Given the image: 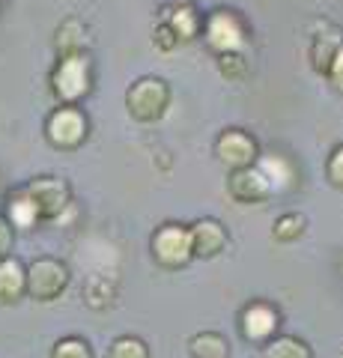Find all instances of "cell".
<instances>
[{
	"label": "cell",
	"mask_w": 343,
	"mask_h": 358,
	"mask_svg": "<svg viewBox=\"0 0 343 358\" xmlns=\"http://www.w3.org/2000/svg\"><path fill=\"white\" fill-rule=\"evenodd\" d=\"M305 227H307L305 215H298V212H284V215L275 221L272 236H275V242H281V245H293V242H298L305 236Z\"/></svg>",
	"instance_id": "ffe728a7"
},
{
	"label": "cell",
	"mask_w": 343,
	"mask_h": 358,
	"mask_svg": "<svg viewBox=\"0 0 343 358\" xmlns=\"http://www.w3.org/2000/svg\"><path fill=\"white\" fill-rule=\"evenodd\" d=\"M87 42V27L81 24L78 18H66L63 24L57 27V36H54V45H57V54H78L84 51Z\"/></svg>",
	"instance_id": "d6986e66"
},
{
	"label": "cell",
	"mask_w": 343,
	"mask_h": 358,
	"mask_svg": "<svg viewBox=\"0 0 343 358\" xmlns=\"http://www.w3.org/2000/svg\"><path fill=\"white\" fill-rule=\"evenodd\" d=\"M90 134V120L78 105L54 108L45 120V138L57 150H78Z\"/></svg>",
	"instance_id": "3957f363"
},
{
	"label": "cell",
	"mask_w": 343,
	"mask_h": 358,
	"mask_svg": "<svg viewBox=\"0 0 343 358\" xmlns=\"http://www.w3.org/2000/svg\"><path fill=\"white\" fill-rule=\"evenodd\" d=\"M218 69L227 81H245L248 75V60L242 51H227V54H218Z\"/></svg>",
	"instance_id": "7402d4cb"
},
{
	"label": "cell",
	"mask_w": 343,
	"mask_h": 358,
	"mask_svg": "<svg viewBox=\"0 0 343 358\" xmlns=\"http://www.w3.org/2000/svg\"><path fill=\"white\" fill-rule=\"evenodd\" d=\"M343 51V33L331 24H323V30L314 33V42H311V66L314 72L319 75H328L331 63L337 60V54Z\"/></svg>",
	"instance_id": "4fadbf2b"
},
{
	"label": "cell",
	"mask_w": 343,
	"mask_h": 358,
	"mask_svg": "<svg viewBox=\"0 0 343 358\" xmlns=\"http://www.w3.org/2000/svg\"><path fill=\"white\" fill-rule=\"evenodd\" d=\"M203 36L215 54L242 51L245 48V21H242L233 9H215V13H209L203 21Z\"/></svg>",
	"instance_id": "8992f818"
},
{
	"label": "cell",
	"mask_w": 343,
	"mask_h": 358,
	"mask_svg": "<svg viewBox=\"0 0 343 358\" xmlns=\"http://www.w3.org/2000/svg\"><path fill=\"white\" fill-rule=\"evenodd\" d=\"M51 358H93V350L84 338H75L72 334V338H60L54 343Z\"/></svg>",
	"instance_id": "cb8c5ba5"
},
{
	"label": "cell",
	"mask_w": 343,
	"mask_h": 358,
	"mask_svg": "<svg viewBox=\"0 0 343 358\" xmlns=\"http://www.w3.org/2000/svg\"><path fill=\"white\" fill-rule=\"evenodd\" d=\"M152 257L156 263L164 268H182L194 260V248H191V233L182 224H161V227L152 233Z\"/></svg>",
	"instance_id": "5b68a950"
},
{
	"label": "cell",
	"mask_w": 343,
	"mask_h": 358,
	"mask_svg": "<svg viewBox=\"0 0 343 358\" xmlns=\"http://www.w3.org/2000/svg\"><path fill=\"white\" fill-rule=\"evenodd\" d=\"M188 233H191V248H194V257L200 260H212L221 251L227 248V227L221 224L218 218H197L194 224H188Z\"/></svg>",
	"instance_id": "8fae6325"
},
{
	"label": "cell",
	"mask_w": 343,
	"mask_h": 358,
	"mask_svg": "<svg viewBox=\"0 0 343 358\" xmlns=\"http://www.w3.org/2000/svg\"><path fill=\"white\" fill-rule=\"evenodd\" d=\"M108 358H149V346L135 334H123L110 343Z\"/></svg>",
	"instance_id": "44dd1931"
},
{
	"label": "cell",
	"mask_w": 343,
	"mask_h": 358,
	"mask_svg": "<svg viewBox=\"0 0 343 358\" xmlns=\"http://www.w3.org/2000/svg\"><path fill=\"white\" fill-rule=\"evenodd\" d=\"M84 299L93 310H102L114 301V287L108 284V278H90V284L84 289Z\"/></svg>",
	"instance_id": "603a6c76"
},
{
	"label": "cell",
	"mask_w": 343,
	"mask_h": 358,
	"mask_svg": "<svg viewBox=\"0 0 343 358\" xmlns=\"http://www.w3.org/2000/svg\"><path fill=\"white\" fill-rule=\"evenodd\" d=\"M6 218L13 221V227H18V230H33L42 215H39V206L33 203V197L24 192V188H18V192L9 197Z\"/></svg>",
	"instance_id": "9a60e30c"
},
{
	"label": "cell",
	"mask_w": 343,
	"mask_h": 358,
	"mask_svg": "<svg viewBox=\"0 0 343 358\" xmlns=\"http://www.w3.org/2000/svg\"><path fill=\"white\" fill-rule=\"evenodd\" d=\"M215 155L230 171H242L260 162V143L245 129H224L215 141Z\"/></svg>",
	"instance_id": "52a82bcc"
},
{
	"label": "cell",
	"mask_w": 343,
	"mask_h": 358,
	"mask_svg": "<svg viewBox=\"0 0 343 358\" xmlns=\"http://www.w3.org/2000/svg\"><path fill=\"white\" fill-rule=\"evenodd\" d=\"M69 287V266L57 257H36L27 266V296L36 301H54Z\"/></svg>",
	"instance_id": "277c9868"
},
{
	"label": "cell",
	"mask_w": 343,
	"mask_h": 358,
	"mask_svg": "<svg viewBox=\"0 0 343 358\" xmlns=\"http://www.w3.org/2000/svg\"><path fill=\"white\" fill-rule=\"evenodd\" d=\"M152 42H156V48L159 51H173L176 45H180V36L164 24V21H159V27H156V33H152Z\"/></svg>",
	"instance_id": "484cf974"
},
{
	"label": "cell",
	"mask_w": 343,
	"mask_h": 358,
	"mask_svg": "<svg viewBox=\"0 0 343 358\" xmlns=\"http://www.w3.org/2000/svg\"><path fill=\"white\" fill-rule=\"evenodd\" d=\"M328 81L335 84V90H340V93H343V51L337 54V60L331 63V69H328Z\"/></svg>",
	"instance_id": "83f0119b"
},
{
	"label": "cell",
	"mask_w": 343,
	"mask_h": 358,
	"mask_svg": "<svg viewBox=\"0 0 343 358\" xmlns=\"http://www.w3.org/2000/svg\"><path fill=\"white\" fill-rule=\"evenodd\" d=\"M278 326H281V313L269 301H251V305L242 308V317H239V329H242V338L251 341V343H269L272 338H278Z\"/></svg>",
	"instance_id": "ba28073f"
},
{
	"label": "cell",
	"mask_w": 343,
	"mask_h": 358,
	"mask_svg": "<svg viewBox=\"0 0 343 358\" xmlns=\"http://www.w3.org/2000/svg\"><path fill=\"white\" fill-rule=\"evenodd\" d=\"M24 192L33 197V203L39 206L42 218H57L60 212L72 203V188L60 176H36L24 185Z\"/></svg>",
	"instance_id": "9c48e42d"
},
{
	"label": "cell",
	"mask_w": 343,
	"mask_h": 358,
	"mask_svg": "<svg viewBox=\"0 0 343 358\" xmlns=\"http://www.w3.org/2000/svg\"><path fill=\"white\" fill-rule=\"evenodd\" d=\"M27 293V266L18 257L0 260V301H18Z\"/></svg>",
	"instance_id": "5bb4252c"
},
{
	"label": "cell",
	"mask_w": 343,
	"mask_h": 358,
	"mask_svg": "<svg viewBox=\"0 0 343 358\" xmlns=\"http://www.w3.org/2000/svg\"><path fill=\"white\" fill-rule=\"evenodd\" d=\"M161 21L176 33V36H180V42H191V39L200 36L206 18L197 13V6L188 3V0H173L170 6H164Z\"/></svg>",
	"instance_id": "7c38bea8"
},
{
	"label": "cell",
	"mask_w": 343,
	"mask_h": 358,
	"mask_svg": "<svg viewBox=\"0 0 343 358\" xmlns=\"http://www.w3.org/2000/svg\"><path fill=\"white\" fill-rule=\"evenodd\" d=\"M326 173H328V182H331V185L343 188V143H340V147H335V152L328 155Z\"/></svg>",
	"instance_id": "d4e9b609"
},
{
	"label": "cell",
	"mask_w": 343,
	"mask_h": 358,
	"mask_svg": "<svg viewBox=\"0 0 343 358\" xmlns=\"http://www.w3.org/2000/svg\"><path fill=\"white\" fill-rule=\"evenodd\" d=\"M170 105V87L164 78L156 75H147V78H138L135 84L126 90V110L135 122H156L164 117V110Z\"/></svg>",
	"instance_id": "7a4b0ae2"
},
{
	"label": "cell",
	"mask_w": 343,
	"mask_h": 358,
	"mask_svg": "<svg viewBox=\"0 0 343 358\" xmlns=\"http://www.w3.org/2000/svg\"><path fill=\"white\" fill-rule=\"evenodd\" d=\"M263 173L272 179V188L275 192H286V188L295 185V167L290 159H284V155H260Z\"/></svg>",
	"instance_id": "2e32d148"
},
{
	"label": "cell",
	"mask_w": 343,
	"mask_h": 358,
	"mask_svg": "<svg viewBox=\"0 0 343 358\" xmlns=\"http://www.w3.org/2000/svg\"><path fill=\"white\" fill-rule=\"evenodd\" d=\"M188 352L191 358H230V343L218 331H197L188 341Z\"/></svg>",
	"instance_id": "e0dca14e"
},
{
	"label": "cell",
	"mask_w": 343,
	"mask_h": 358,
	"mask_svg": "<svg viewBox=\"0 0 343 358\" xmlns=\"http://www.w3.org/2000/svg\"><path fill=\"white\" fill-rule=\"evenodd\" d=\"M93 90V69L87 51L63 54L51 72V93L57 96L60 105H78L81 99Z\"/></svg>",
	"instance_id": "6da1fadb"
},
{
	"label": "cell",
	"mask_w": 343,
	"mask_h": 358,
	"mask_svg": "<svg viewBox=\"0 0 343 358\" xmlns=\"http://www.w3.org/2000/svg\"><path fill=\"white\" fill-rule=\"evenodd\" d=\"M13 221H9L6 215H0V260L3 257H9V251H13Z\"/></svg>",
	"instance_id": "4316f807"
},
{
	"label": "cell",
	"mask_w": 343,
	"mask_h": 358,
	"mask_svg": "<svg viewBox=\"0 0 343 358\" xmlns=\"http://www.w3.org/2000/svg\"><path fill=\"white\" fill-rule=\"evenodd\" d=\"M227 194L233 197L236 203L254 206V203H263V200H269L275 194V188H272V179L263 173V167L254 164V167H242V171H230Z\"/></svg>",
	"instance_id": "30bf717a"
},
{
	"label": "cell",
	"mask_w": 343,
	"mask_h": 358,
	"mask_svg": "<svg viewBox=\"0 0 343 358\" xmlns=\"http://www.w3.org/2000/svg\"><path fill=\"white\" fill-rule=\"evenodd\" d=\"M260 358H314L311 346L302 338H293V334H281V338H272L263 346Z\"/></svg>",
	"instance_id": "ac0fdd59"
}]
</instances>
